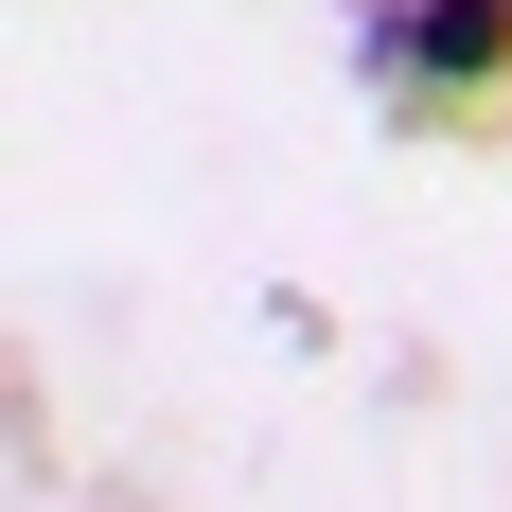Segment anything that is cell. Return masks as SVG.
I'll return each instance as SVG.
<instances>
[{"instance_id": "cell-1", "label": "cell", "mask_w": 512, "mask_h": 512, "mask_svg": "<svg viewBox=\"0 0 512 512\" xmlns=\"http://www.w3.org/2000/svg\"><path fill=\"white\" fill-rule=\"evenodd\" d=\"M354 106L389 142H495L512 124V0H354Z\"/></svg>"}]
</instances>
